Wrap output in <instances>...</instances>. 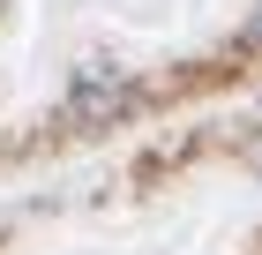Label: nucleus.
Segmentation results:
<instances>
[{
	"instance_id": "nucleus-1",
	"label": "nucleus",
	"mask_w": 262,
	"mask_h": 255,
	"mask_svg": "<svg viewBox=\"0 0 262 255\" xmlns=\"http://www.w3.org/2000/svg\"><path fill=\"white\" fill-rule=\"evenodd\" d=\"M247 45H262V23H255V30H247Z\"/></svg>"
}]
</instances>
